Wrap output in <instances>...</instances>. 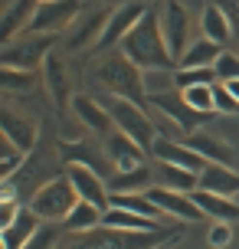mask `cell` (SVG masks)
Listing matches in <instances>:
<instances>
[{"mask_svg":"<svg viewBox=\"0 0 239 249\" xmlns=\"http://www.w3.org/2000/svg\"><path fill=\"white\" fill-rule=\"evenodd\" d=\"M121 53H125L135 66H141V69H177L174 56H171V50H167L164 30H161L157 3H151L148 13L135 23V30L121 39Z\"/></svg>","mask_w":239,"mask_h":249,"instance_id":"obj_1","label":"cell"},{"mask_svg":"<svg viewBox=\"0 0 239 249\" xmlns=\"http://www.w3.org/2000/svg\"><path fill=\"white\" fill-rule=\"evenodd\" d=\"M177 230H108L99 226L92 233H69L59 249H161L164 243H174Z\"/></svg>","mask_w":239,"mask_h":249,"instance_id":"obj_2","label":"cell"},{"mask_svg":"<svg viewBox=\"0 0 239 249\" xmlns=\"http://www.w3.org/2000/svg\"><path fill=\"white\" fill-rule=\"evenodd\" d=\"M95 72H99V82L112 92L115 99H128V102H135V105H144V99H148L144 69L135 66L125 53H108V56L99 62Z\"/></svg>","mask_w":239,"mask_h":249,"instance_id":"obj_3","label":"cell"},{"mask_svg":"<svg viewBox=\"0 0 239 249\" xmlns=\"http://www.w3.org/2000/svg\"><path fill=\"white\" fill-rule=\"evenodd\" d=\"M76 203H79V194L72 187V180L69 177H52L30 197V210L36 213L43 223H63Z\"/></svg>","mask_w":239,"mask_h":249,"instance_id":"obj_4","label":"cell"},{"mask_svg":"<svg viewBox=\"0 0 239 249\" xmlns=\"http://www.w3.org/2000/svg\"><path fill=\"white\" fill-rule=\"evenodd\" d=\"M108 112H112V122L118 131H125L131 141H138L141 148L151 154L154 141H157V122L144 112V105H135L128 99H112L108 102Z\"/></svg>","mask_w":239,"mask_h":249,"instance_id":"obj_5","label":"cell"},{"mask_svg":"<svg viewBox=\"0 0 239 249\" xmlns=\"http://www.w3.org/2000/svg\"><path fill=\"white\" fill-rule=\"evenodd\" d=\"M50 46H52V36H43V33H23V36L3 43V50H0V66L33 72L36 66H43V62L50 59Z\"/></svg>","mask_w":239,"mask_h":249,"instance_id":"obj_6","label":"cell"},{"mask_svg":"<svg viewBox=\"0 0 239 249\" xmlns=\"http://www.w3.org/2000/svg\"><path fill=\"white\" fill-rule=\"evenodd\" d=\"M79 13H82V3H79V0H46V3L36 7L33 20L26 26V33L59 36V33H66V30L79 20Z\"/></svg>","mask_w":239,"mask_h":249,"instance_id":"obj_7","label":"cell"},{"mask_svg":"<svg viewBox=\"0 0 239 249\" xmlns=\"http://www.w3.org/2000/svg\"><path fill=\"white\" fill-rule=\"evenodd\" d=\"M157 13H161V30H164V39H167V50H171L174 62L180 66V59L190 46V13L177 0H161Z\"/></svg>","mask_w":239,"mask_h":249,"instance_id":"obj_8","label":"cell"},{"mask_svg":"<svg viewBox=\"0 0 239 249\" xmlns=\"http://www.w3.org/2000/svg\"><path fill=\"white\" fill-rule=\"evenodd\" d=\"M148 0H125V3H118L112 7V17H108V23H105V33L99 39V50H108V46H121V39L135 30L141 17L148 13Z\"/></svg>","mask_w":239,"mask_h":249,"instance_id":"obj_9","label":"cell"},{"mask_svg":"<svg viewBox=\"0 0 239 249\" xmlns=\"http://www.w3.org/2000/svg\"><path fill=\"white\" fill-rule=\"evenodd\" d=\"M151 105L157 108V115L171 118V122H174L177 128L184 131V138L193 135V131H200L197 124H203V115L190 108L180 89H174V92H161V95H151Z\"/></svg>","mask_w":239,"mask_h":249,"instance_id":"obj_10","label":"cell"},{"mask_svg":"<svg viewBox=\"0 0 239 249\" xmlns=\"http://www.w3.org/2000/svg\"><path fill=\"white\" fill-rule=\"evenodd\" d=\"M148 197L161 207V213L174 216V220H180V223H200V220H206L203 210L197 207L193 194H184V190H171V187H157L154 184L151 190H148Z\"/></svg>","mask_w":239,"mask_h":249,"instance_id":"obj_11","label":"cell"},{"mask_svg":"<svg viewBox=\"0 0 239 249\" xmlns=\"http://www.w3.org/2000/svg\"><path fill=\"white\" fill-rule=\"evenodd\" d=\"M66 177L72 180L79 200H88V203H95V207H102V210L112 207V203H108V200H112L108 180H105L99 171H92V167H85V164H66Z\"/></svg>","mask_w":239,"mask_h":249,"instance_id":"obj_12","label":"cell"},{"mask_svg":"<svg viewBox=\"0 0 239 249\" xmlns=\"http://www.w3.org/2000/svg\"><path fill=\"white\" fill-rule=\"evenodd\" d=\"M108 17H112V10H108V7H102V3L95 7V10H82V13H79V20L63 33L66 46H69V50H85L88 43H95V46H99Z\"/></svg>","mask_w":239,"mask_h":249,"instance_id":"obj_13","label":"cell"},{"mask_svg":"<svg viewBox=\"0 0 239 249\" xmlns=\"http://www.w3.org/2000/svg\"><path fill=\"white\" fill-rule=\"evenodd\" d=\"M105 154H108V164H112L115 171H135L148 158V151L141 148L138 141H131L125 131H118V128L105 138Z\"/></svg>","mask_w":239,"mask_h":249,"instance_id":"obj_14","label":"cell"},{"mask_svg":"<svg viewBox=\"0 0 239 249\" xmlns=\"http://www.w3.org/2000/svg\"><path fill=\"white\" fill-rule=\"evenodd\" d=\"M151 154H154V161L177 164V167H187V171H197V174H200L203 167H206L203 154H197V151L190 148L187 141H177V138H164V135H157V141H154Z\"/></svg>","mask_w":239,"mask_h":249,"instance_id":"obj_15","label":"cell"},{"mask_svg":"<svg viewBox=\"0 0 239 249\" xmlns=\"http://www.w3.org/2000/svg\"><path fill=\"white\" fill-rule=\"evenodd\" d=\"M72 115L79 118V124H85L88 131L99 135V138H108L115 131L108 105H99L95 99H88V95H72Z\"/></svg>","mask_w":239,"mask_h":249,"instance_id":"obj_16","label":"cell"},{"mask_svg":"<svg viewBox=\"0 0 239 249\" xmlns=\"http://www.w3.org/2000/svg\"><path fill=\"white\" fill-rule=\"evenodd\" d=\"M39 0H10L7 7H3V20H0V46L3 43H10V39L23 36L30 20H33V13H36Z\"/></svg>","mask_w":239,"mask_h":249,"instance_id":"obj_17","label":"cell"},{"mask_svg":"<svg viewBox=\"0 0 239 249\" xmlns=\"http://www.w3.org/2000/svg\"><path fill=\"white\" fill-rule=\"evenodd\" d=\"M0 131H3V138H10L13 144L20 151H33V144H36V122L33 118H26V115L13 112V108H3L0 112Z\"/></svg>","mask_w":239,"mask_h":249,"instance_id":"obj_18","label":"cell"},{"mask_svg":"<svg viewBox=\"0 0 239 249\" xmlns=\"http://www.w3.org/2000/svg\"><path fill=\"white\" fill-rule=\"evenodd\" d=\"M193 200L203 210L206 220H220V223H236L239 220V203L236 197H223V194H210V190H193Z\"/></svg>","mask_w":239,"mask_h":249,"instance_id":"obj_19","label":"cell"},{"mask_svg":"<svg viewBox=\"0 0 239 249\" xmlns=\"http://www.w3.org/2000/svg\"><path fill=\"white\" fill-rule=\"evenodd\" d=\"M154 184L171 187V190H184V194H193V190H200V174H197V171H187V167H177V164L157 161L154 164Z\"/></svg>","mask_w":239,"mask_h":249,"instance_id":"obj_20","label":"cell"},{"mask_svg":"<svg viewBox=\"0 0 239 249\" xmlns=\"http://www.w3.org/2000/svg\"><path fill=\"white\" fill-rule=\"evenodd\" d=\"M184 141H187L197 154H203L206 164H233V154H236V151L229 148L223 138L210 135V131H193V135H187Z\"/></svg>","mask_w":239,"mask_h":249,"instance_id":"obj_21","label":"cell"},{"mask_svg":"<svg viewBox=\"0 0 239 249\" xmlns=\"http://www.w3.org/2000/svg\"><path fill=\"white\" fill-rule=\"evenodd\" d=\"M39 226H43V220H39V216L30 210V207H23V210H20V216H17V220H13L7 230H0L3 249H23L30 239L36 236Z\"/></svg>","mask_w":239,"mask_h":249,"instance_id":"obj_22","label":"cell"},{"mask_svg":"<svg viewBox=\"0 0 239 249\" xmlns=\"http://www.w3.org/2000/svg\"><path fill=\"white\" fill-rule=\"evenodd\" d=\"M154 187V167L141 164L135 171H115L108 174V190L112 194H148Z\"/></svg>","mask_w":239,"mask_h":249,"instance_id":"obj_23","label":"cell"},{"mask_svg":"<svg viewBox=\"0 0 239 249\" xmlns=\"http://www.w3.org/2000/svg\"><path fill=\"white\" fill-rule=\"evenodd\" d=\"M200 190L223 194V197H236L239 194V174L229 164H206L200 171Z\"/></svg>","mask_w":239,"mask_h":249,"instance_id":"obj_24","label":"cell"},{"mask_svg":"<svg viewBox=\"0 0 239 249\" xmlns=\"http://www.w3.org/2000/svg\"><path fill=\"white\" fill-rule=\"evenodd\" d=\"M200 30L206 39H213L220 46H226L229 36H233V20L226 17V10L220 7V3H206L200 13Z\"/></svg>","mask_w":239,"mask_h":249,"instance_id":"obj_25","label":"cell"},{"mask_svg":"<svg viewBox=\"0 0 239 249\" xmlns=\"http://www.w3.org/2000/svg\"><path fill=\"white\" fill-rule=\"evenodd\" d=\"M220 56H223V46L213 43V39H206V36H200L187 46V53H184V59H180L177 69H210V66H216Z\"/></svg>","mask_w":239,"mask_h":249,"instance_id":"obj_26","label":"cell"},{"mask_svg":"<svg viewBox=\"0 0 239 249\" xmlns=\"http://www.w3.org/2000/svg\"><path fill=\"white\" fill-rule=\"evenodd\" d=\"M102 220H105V210L95 207V203H88V200H79L72 213L63 220V230L66 233H92V230H99Z\"/></svg>","mask_w":239,"mask_h":249,"instance_id":"obj_27","label":"cell"},{"mask_svg":"<svg viewBox=\"0 0 239 249\" xmlns=\"http://www.w3.org/2000/svg\"><path fill=\"white\" fill-rule=\"evenodd\" d=\"M102 226H108V230H157V220H148V216L131 213L125 207H108Z\"/></svg>","mask_w":239,"mask_h":249,"instance_id":"obj_28","label":"cell"},{"mask_svg":"<svg viewBox=\"0 0 239 249\" xmlns=\"http://www.w3.org/2000/svg\"><path fill=\"white\" fill-rule=\"evenodd\" d=\"M63 161L66 164H85L92 171L102 174V164L108 161V154H95V148H88L85 141H63Z\"/></svg>","mask_w":239,"mask_h":249,"instance_id":"obj_29","label":"cell"},{"mask_svg":"<svg viewBox=\"0 0 239 249\" xmlns=\"http://www.w3.org/2000/svg\"><path fill=\"white\" fill-rule=\"evenodd\" d=\"M108 203H112V207H125V210H131V213H141V216H148V220H157V216H161V207H157L148 194H112Z\"/></svg>","mask_w":239,"mask_h":249,"instance_id":"obj_30","label":"cell"},{"mask_svg":"<svg viewBox=\"0 0 239 249\" xmlns=\"http://www.w3.org/2000/svg\"><path fill=\"white\" fill-rule=\"evenodd\" d=\"M184 99L193 112H200L203 118L216 112V99H213V86H190V89H180Z\"/></svg>","mask_w":239,"mask_h":249,"instance_id":"obj_31","label":"cell"},{"mask_svg":"<svg viewBox=\"0 0 239 249\" xmlns=\"http://www.w3.org/2000/svg\"><path fill=\"white\" fill-rule=\"evenodd\" d=\"M174 79H177V89H190V86H216L220 75L216 69H174Z\"/></svg>","mask_w":239,"mask_h":249,"instance_id":"obj_32","label":"cell"},{"mask_svg":"<svg viewBox=\"0 0 239 249\" xmlns=\"http://www.w3.org/2000/svg\"><path fill=\"white\" fill-rule=\"evenodd\" d=\"M144 89H148V99L161 95V92H174L177 89L174 69H144Z\"/></svg>","mask_w":239,"mask_h":249,"instance_id":"obj_33","label":"cell"},{"mask_svg":"<svg viewBox=\"0 0 239 249\" xmlns=\"http://www.w3.org/2000/svg\"><path fill=\"white\" fill-rule=\"evenodd\" d=\"M63 223H43L36 230V236L30 239L23 249H59V243H63Z\"/></svg>","mask_w":239,"mask_h":249,"instance_id":"obj_34","label":"cell"},{"mask_svg":"<svg viewBox=\"0 0 239 249\" xmlns=\"http://www.w3.org/2000/svg\"><path fill=\"white\" fill-rule=\"evenodd\" d=\"M0 148H3V151H0V177H3V180H10L13 171L26 161V151H20L10 138H3V144H0Z\"/></svg>","mask_w":239,"mask_h":249,"instance_id":"obj_35","label":"cell"},{"mask_svg":"<svg viewBox=\"0 0 239 249\" xmlns=\"http://www.w3.org/2000/svg\"><path fill=\"white\" fill-rule=\"evenodd\" d=\"M43 66H46V79H50V89H52V95H56V102H63V95H66V72H63V66H59V59L50 56Z\"/></svg>","mask_w":239,"mask_h":249,"instance_id":"obj_36","label":"cell"},{"mask_svg":"<svg viewBox=\"0 0 239 249\" xmlns=\"http://www.w3.org/2000/svg\"><path fill=\"white\" fill-rule=\"evenodd\" d=\"M213 99H216V112H223V115H239V99L229 92L223 82H216L213 86Z\"/></svg>","mask_w":239,"mask_h":249,"instance_id":"obj_37","label":"cell"},{"mask_svg":"<svg viewBox=\"0 0 239 249\" xmlns=\"http://www.w3.org/2000/svg\"><path fill=\"white\" fill-rule=\"evenodd\" d=\"M216 75H220V82H229V79H239V56L236 53L223 50V56L216 59Z\"/></svg>","mask_w":239,"mask_h":249,"instance_id":"obj_38","label":"cell"},{"mask_svg":"<svg viewBox=\"0 0 239 249\" xmlns=\"http://www.w3.org/2000/svg\"><path fill=\"white\" fill-rule=\"evenodd\" d=\"M0 82H3V89H7V92H13V89H30V86H33L30 72H23V69H7V66H3V72H0Z\"/></svg>","mask_w":239,"mask_h":249,"instance_id":"obj_39","label":"cell"},{"mask_svg":"<svg viewBox=\"0 0 239 249\" xmlns=\"http://www.w3.org/2000/svg\"><path fill=\"white\" fill-rule=\"evenodd\" d=\"M229 239H233V226L213 220V223H210V233H206V243L213 249H223V246H229Z\"/></svg>","mask_w":239,"mask_h":249,"instance_id":"obj_40","label":"cell"},{"mask_svg":"<svg viewBox=\"0 0 239 249\" xmlns=\"http://www.w3.org/2000/svg\"><path fill=\"white\" fill-rule=\"evenodd\" d=\"M223 86H226L229 92H233V95H236V99H239V79H229V82H223Z\"/></svg>","mask_w":239,"mask_h":249,"instance_id":"obj_41","label":"cell"},{"mask_svg":"<svg viewBox=\"0 0 239 249\" xmlns=\"http://www.w3.org/2000/svg\"><path fill=\"white\" fill-rule=\"evenodd\" d=\"M99 3H105V7H108V3H115V7H118V3H125V0H99Z\"/></svg>","mask_w":239,"mask_h":249,"instance_id":"obj_42","label":"cell"},{"mask_svg":"<svg viewBox=\"0 0 239 249\" xmlns=\"http://www.w3.org/2000/svg\"><path fill=\"white\" fill-rule=\"evenodd\" d=\"M39 3H46V0H39Z\"/></svg>","mask_w":239,"mask_h":249,"instance_id":"obj_43","label":"cell"}]
</instances>
